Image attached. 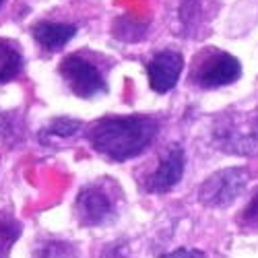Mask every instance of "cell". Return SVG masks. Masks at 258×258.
Instances as JSON below:
<instances>
[{
  "label": "cell",
  "instance_id": "7",
  "mask_svg": "<svg viewBox=\"0 0 258 258\" xmlns=\"http://www.w3.org/2000/svg\"><path fill=\"white\" fill-rule=\"evenodd\" d=\"M184 149L180 145H169L161 155L157 167L153 169V174L145 180V188L149 192H155V195L169 192L184 176Z\"/></svg>",
  "mask_w": 258,
  "mask_h": 258
},
{
  "label": "cell",
  "instance_id": "6",
  "mask_svg": "<svg viewBox=\"0 0 258 258\" xmlns=\"http://www.w3.org/2000/svg\"><path fill=\"white\" fill-rule=\"evenodd\" d=\"M60 75L67 81L69 89L83 99L97 97L107 89L101 71L81 54H71L64 58L60 64Z\"/></svg>",
  "mask_w": 258,
  "mask_h": 258
},
{
  "label": "cell",
  "instance_id": "8",
  "mask_svg": "<svg viewBox=\"0 0 258 258\" xmlns=\"http://www.w3.org/2000/svg\"><path fill=\"white\" fill-rule=\"evenodd\" d=\"M184 69V58L176 50H163L157 52L151 62L147 64V77L151 89L157 93H167L176 87L180 73Z\"/></svg>",
  "mask_w": 258,
  "mask_h": 258
},
{
  "label": "cell",
  "instance_id": "14",
  "mask_svg": "<svg viewBox=\"0 0 258 258\" xmlns=\"http://www.w3.org/2000/svg\"><path fill=\"white\" fill-rule=\"evenodd\" d=\"M37 258H77V252L67 242H48L37 252Z\"/></svg>",
  "mask_w": 258,
  "mask_h": 258
},
{
  "label": "cell",
  "instance_id": "15",
  "mask_svg": "<svg viewBox=\"0 0 258 258\" xmlns=\"http://www.w3.org/2000/svg\"><path fill=\"white\" fill-rule=\"evenodd\" d=\"M157 258H205V254L201 250H188V248H180L169 254H161Z\"/></svg>",
  "mask_w": 258,
  "mask_h": 258
},
{
  "label": "cell",
  "instance_id": "3",
  "mask_svg": "<svg viewBox=\"0 0 258 258\" xmlns=\"http://www.w3.org/2000/svg\"><path fill=\"white\" fill-rule=\"evenodd\" d=\"M242 77L240 60L219 48H205L192 62L190 83L201 89H219Z\"/></svg>",
  "mask_w": 258,
  "mask_h": 258
},
{
  "label": "cell",
  "instance_id": "12",
  "mask_svg": "<svg viewBox=\"0 0 258 258\" xmlns=\"http://www.w3.org/2000/svg\"><path fill=\"white\" fill-rule=\"evenodd\" d=\"M238 223H240L242 229L258 231V190L254 192V197L250 199V203L244 207V211L240 213Z\"/></svg>",
  "mask_w": 258,
  "mask_h": 258
},
{
  "label": "cell",
  "instance_id": "10",
  "mask_svg": "<svg viewBox=\"0 0 258 258\" xmlns=\"http://www.w3.org/2000/svg\"><path fill=\"white\" fill-rule=\"evenodd\" d=\"M23 69L21 48L11 39H0V83L13 81Z\"/></svg>",
  "mask_w": 258,
  "mask_h": 258
},
{
  "label": "cell",
  "instance_id": "1",
  "mask_svg": "<svg viewBox=\"0 0 258 258\" xmlns=\"http://www.w3.org/2000/svg\"><path fill=\"white\" fill-rule=\"evenodd\" d=\"M159 135V122L151 116H110L93 122L87 139L95 151L112 161H126L145 153Z\"/></svg>",
  "mask_w": 258,
  "mask_h": 258
},
{
  "label": "cell",
  "instance_id": "13",
  "mask_svg": "<svg viewBox=\"0 0 258 258\" xmlns=\"http://www.w3.org/2000/svg\"><path fill=\"white\" fill-rule=\"evenodd\" d=\"M81 128V124L79 122H75V120H54L44 133H41V137L44 135H48L50 139L52 137H56V139H69V137H73L77 131Z\"/></svg>",
  "mask_w": 258,
  "mask_h": 258
},
{
  "label": "cell",
  "instance_id": "9",
  "mask_svg": "<svg viewBox=\"0 0 258 258\" xmlns=\"http://www.w3.org/2000/svg\"><path fill=\"white\" fill-rule=\"evenodd\" d=\"M77 27L67 23H39L33 27L35 41L46 50H60L75 37Z\"/></svg>",
  "mask_w": 258,
  "mask_h": 258
},
{
  "label": "cell",
  "instance_id": "4",
  "mask_svg": "<svg viewBox=\"0 0 258 258\" xmlns=\"http://www.w3.org/2000/svg\"><path fill=\"white\" fill-rule=\"evenodd\" d=\"M118 188L116 184L93 182L77 197V217L83 225H107L118 217Z\"/></svg>",
  "mask_w": 258,
  "mask_h": 258
},
{
  "label": "cell",
  "instance_id": "5",
  "mask_svg": "<svg viewBox=\"0 0 258 258\" xmlns=\"http://www.w3.org/2000/svg\"><path fill=\"white\" fill-rule=\"evenodd\" d=\"M246 167H225L209 176L199 188V201L211 209H225L238 201L248 186Z\"/></svg>",
  "mask_w": 258,
  "mask_h": 258
},
{
  "label": "cell",
  "instance_id": "2",
  "mask_svg": "<svg viewBox=\"0 0 258 258\" xmlns=\"http://www.w3.org/2000/svg\"><path fill=\"white\" fill-rule=\"evenodd\" d=\"M213 139L221 151L231 155H258V107L252 112H233L217 122Z\"/></svg>",
  "mask_w": 258,
  "mask_h": 258
},
{
  "label": "cell",
  "instance_id": "11",
  "mask_svg": "<svg viewBox=\"0 0 258 258\" xmlns=\"http://www.w3.org/2000/svg\"><path fill=\"white\" fill-rule=\"evenodd\" d=\"M21 235V223L13 215L0 211V258H9L11 248Z\"/></svg>",
  "mask_w": 258,
  "mask_h": 258
},
{
  "label": "cell",
  "instance_id": "16",
  "mask_svg": "<svg viewBox=\"0 0 258 258\" xmlns=\"http://www.w3.org/2000/svg\"><path fill=\"white\" fill-rule=\"evenodd\" d=\"M0 5H3V0H0Z\"/></svg>",
  "mask_w": 258,
  "mask_h": 258
}]
</instances>
